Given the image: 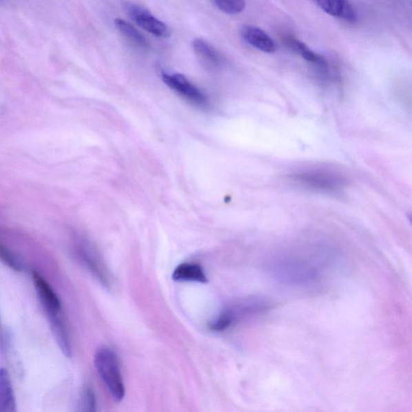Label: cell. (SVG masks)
<instances>
[{
  "mask_svg": "<svg viewBox=\"0 0 412 412\" xmlns=\"http://www.w3.org/2000/svg\"><path fill=\"white\" fill-rule=\"evenodd\" d=\"M94 365L112 399L121 402L125 396V385L116 353L107 347L99 349L94 356Z\"/></svg>",
  "mask_w": 412,
  "mask_h": 412,
  "instance_id": "6da1fadb",
  "label": "cell"
},
{
  "mask_svg": "<svg viewBox=\"0 0 412 412\" xmlns=\"http://www.w3.org/2000/svg\"><path fill=\"white\" fill-rule=\"evenodd\" d=\"M289 178L297 185L320 193H337L347 185L346 179L339 172L318 167L294 172Z\"/></svg>",
  "mask_w": 412,
  "mask_h": 412,
  "instance_id": "7a4b0ae2",
  "label": "cell"
},
{
  "mask_svg": "<svg viewBox=\"0 0 412 412\" xmlns=\"http://www.w3.org/2000/svg\"><path fill=\"white\" fill-rule=\"evenodd\" d=\"M162 80L170 89L190 104L201 108L208 106L207 96L198 86L191 83L185 75L178 73H163Z\"/></svg>",
  "mask_w": 412,
  "mask_h": 412,
  "instance_id": "3957f363",
  "label": "cell"
},
{
  "mask_svg": "<svg viewBox=\"0 0 412 412\" xmlns=\"http://www.w3.org/2000/svg\"><path fill=\"white\" fill-rule=\"evenodd\" d=\"M125 10L129 17L150 34L159 38H167L171 32L165 23L152 15L147 9L132 3H126Z\"/></svg>",
  "mask_w": 412,
  "mask_h": 412,
  "instance_id": "277c9868",
  "label": "cell"
},
{
  "mask_svg": "<svg viewBox=\"0 0 412 412\" xmlns=\"http://www.w3.org/2000/svg\"><path fill=\"white\" fill-rule=\"evenodd\" d=\"M79 256L86 267L92 273L99 282L106 287L112 285V278L110 272L101 258L99 254L90 243H84L79 247Z\"/></svg>",
  "mask_w": 412,
  "mask_h": 412,
  "instance_id": "5b68a950",
  "label": "cell"
},
{
  "mask_svg": "<svg viewBox=\"0 0 412 412\" xmlns=\"http://www.w3.org/2000/svg\"><path fill=\"white\" fill-rule=\"evenodd\" d=\"M32 275L37 295L39 296L41 303L47 315L60 314L61 309V300L49 282L41 276L40 273L36 271H32Z\"/></svg>",
  "mask_w": 412,
  "mask_h": 412,
  "instance_id": "8992f818",
  "label": "cell"
},
{
  "mask_svg": "<svg viewBox=\"0 0 412 412\" xmlns=\"http://www.w3.org/2000/svg\"><path fill=\"white\" fill-rule=\"evenodd\" d=\"M240 34L248 45L256 48L266 54H274L276 45L272 38L261 28L253 25H245L242 28Z\"/></svg>",
  "mask_w": 412,
  "mask_h": 412,
  "instance_id": "52a82bcc",
  "label": "cell"
},
{
  "mask_svg": "<svg viewBox=\"0 0 412 412\" xmlns=\"http://www.w3.org/2000/svg\"><path fill=\"white\" fill-rule=\"evenodd\" d=\"M318 7L329 15L353 23L357 13L348 0H316Z\"/></svg>",
  "mask_w": 412,
  "mask_h": 412,
  "instance_id": "ba28073f",
  "label": "cell"
},
{
  "mask_svg": "<svg viewBox=\"0 0 412 412\" xmlns=\"http://www.w3.org/2000/svg\"><path fill=\"white\" fill-rule=\"evenodd\" d=\"M284 42L286 46L289 47L290 50L296 52L297 54H299L305 61L317 65L319 69L324 71L329 69L328 61L325 60V57L311 50L304 42L291 36L285 37Z\"/></svg>",
  "mask_w": 412,
  "mask_h": 412,
  "instance_id": "9c48e42d",
  "label": "cell"
},
{
  "mask_svg": "<svg viewBox=\"0 0 412 412\" xmlns=\"http://www.w3.org/2000/svg\"><path fill=\"white\" fill-rule=\"evenodd\" d=\"M192 45L196 55L203 62V64L212 68H218L223 64L224 59L222 54L208 41L201 38H196Z\"/></svg>",
  "mask_w": 412,
  "mask_h": 412,
  "instance_id": "30bf717a",
  "label": "cell"
},
{
  "mask_svg": "<svg viewBox=\"0 0 412 412\" xmlns=\"http://www.w3.org/2000/svg\"><path fill=\"white\" fill-rule=\"evenodd\" d=\"M17 411V401L10 377L6 369H0V411Z\"/></svg>",
  "mask_w": 412,
  "mask_h": 412,
  "instance_id": "8fae6325",
  "label": "cell"
},
{
  "mask_svg": "<svg viewBox=\"0 0 412 412\" xmlns=\"http://www.w3.org/2000/svg\"><path fill=\"white\" fill-rule=\"evenodd\" d=\"M172 279L179 282H198L200 284L208 282L203 267L194 262L181 263L172 273Z\"/></svg>",
  "mask_w": 412,
  "mask_h": 412,
  "instance_id": "7c38bea8",
  "label": "cell"
},
{
  "mask_svg": "<svg viewBox=\"0 0 412 412\" xmlns=\"http://www.w3.org/2000/svg\"><path fill=\"white\" fill-rule=\"evenodd\" d=\"M60 314L47 315L49 318L50 328L57 344L66 357L72 356V347L66 329L59 317Z\"/></svg>",
  "mask_w": 412,
  "mask_h": 412,
  "instance_id": "4fadbf2b",
  "label": "cell"
},
{
  "mask_svg": "<svg viewBox=\"0 0 412 412\" xmlns=\"http://www.w3.org/2000/svg\"><path fill=\"white\" fill-rule=\"evenodd\" d=\"M119 32L127 38V39L136 47L143 50H147L150 48V42L142 33L134 27L132 23L124 21L123 19L117 18L114 21Z\"/></svg>",
  "mask_w": 412,
  "mask_h": 412,
  "instance_id": "5bb4252c",
  "label": "cell"
},
{
  "mask_svg": "<svg viewBox=\"0 0 412 412\" xmlns=\"http://www.w3.org/2000/svg\"><path fill=\"white\" fill-rule=\"evenodd\" d=\"M213 2L220 11L228 15H237L246 8L245 0H213Z\"/></svg>",
  "mask_w": 412,
  "mask_h": 412,
  "instance_id": "9a60e30c",
  "label": "cell"
},
{
  "mask_svg": "<svg viewBox=\"0 0 412 412\" xmlns=\"http://www.w3.org/2000/svg\"><path fill=\"white\" fill-rule=\"evenodd\" d=\"M0 260L14 271H22L25 269V265L21 258L1 243H0Z\"/></svg>",
  "mask_w": 412,
  "mask_h": 412,
  "instance_id": "2e32d148",
  "label": "cell"
},
{
  "mask_svg": "<svg viewBox=\"0 0 412 412\" xmlns=\"http://www.w3.org/2000/svg\"><path fill=\"white\" fill-rule=\"evenodd\" d=\"M79 409L81 411H94L96 407V400L94 392L86 388L81 393V395L79 400Z\"/></svg>",
  "mask_w": 412,
  "mask_h": 412,
  "instance_id": "e0dca14e",
  "label": "cell"
}]
</instances>
